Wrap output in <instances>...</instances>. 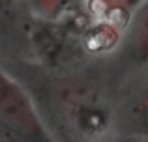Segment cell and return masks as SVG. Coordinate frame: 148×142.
<instances>
[{
    "instance_id": "obj_1",
    "label": "cell",
    "mask_w": 148,
    "mask_h": 142,
    "mask_svg": "<svg viewBox=\"0 0 148 142\" xmlns=\"http://www.w3.org/2000/svg\"><path fill=\"white\" fill-rule=\"evenodd\" d=\"M0 125L17 142H53L26 94L0 71Z\"/></svg>"
},
{
    "instance_id": "obj_2",
    "label": "cell",
    "mask_w": 148,
    "mask_h": 142,
    "mask_svg": "<svg viewBox=\"0 0 148 142\" xmlns=\"http://www.w3.org/2000/svg\"><path fill=\"white\" fill-rule=\"evenodd\" d=\"M96 95H98V90L88 79H68L56 88L58 107L66 110L69 116H73L75 122L84 110L98 105Z\"/></svg>"
},
{
    "instance_id": "obj_3",
    "label": "cell",
    "mask_w": 148,
    "mask_h": 142,
    "mask_svg": "<svg viewBox=\"0 0 148 142\" xmlns=\"http://www.w3.org/2000/svg\"><path fill=\"white\" fill-rule=\"evenodd\" d=\"M133 56H137L139 62L148 60V4L139 17L137 28L133 34Z\"/></svg>"
},
{
    "instance_id": "obj_4",
    "label": "cell",
    "mask_w": 148,
    "mask_h": 142,
    "mask_svg": "<svg viewBox=\"0 0 148 142\" xmlns=\"http://www.w3.org/2000/svg\"><path fill=\"white\" fill-rule=\"evenodd\" d=\"M137 114H139V118H141V122L146 125V129H148V94L143 97V101L139 103V107H137Z\"/></svg>"
}]
</instances>
